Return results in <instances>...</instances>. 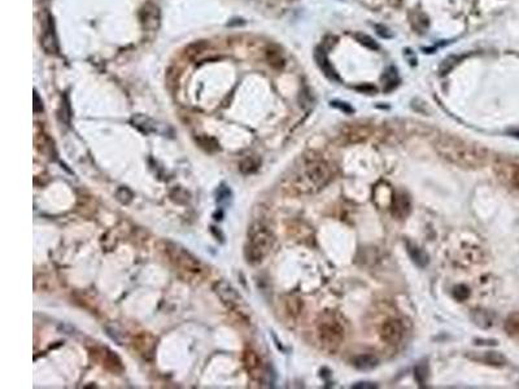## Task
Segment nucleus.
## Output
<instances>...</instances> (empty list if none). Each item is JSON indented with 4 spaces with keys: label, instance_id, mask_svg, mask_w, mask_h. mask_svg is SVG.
I'll return each mask as SVG.
<instances>
[{
    "label": "nucleus",
    "instance_id": "14",
    "mask_svg": "<svg viewBox=\"0 0 519 389\" xmlns=\"http://www.w3.org/2000/svg\"><path fill=\"white\" fill-rule=\"evenodd\" d=\"M378 358L373 354H360L353 360V366L361 371H370L378 366Z\"/></svg>",
    "mask_w": 519,
    "mask_h": 389
},
{
    "label": "nucleus",
    "instance_id": "27",
    "mask_svg": "<svg viewBox=\"0 0 519 389\" xmlns=\"http://www.w3.org/2000/svg\"><path fill=\"white\" fill-rule=\"evenodd\" d=\"M42 110H43L42 101H39L38 92H36V91H34V112H35V113H38V112H42Z\"/></svg>",
    "mask_w": 519,
    "mask_h": 389
},
{
    "label": "nucleus",
    "instance_id": "15",
    "mask_svg": "<svg viewBox=\"0 0 519 389\" xmlns=\"http://www.w3.org/2000/svg\"><path fill=\"white\" fill-rule=\"evenodd\" d=\"M475 361H482L487 365H492V366H504L506 363V358L503 354L497 353V352H486L479 358H474Z\"/></svg>",
    "mask_w": 519,
    "mask_h": 389
},
{
    "label": "nucleus",
    "instance_id": "10",
    "mask_svg": "<svg viewBox=\"0 0 519 389\" xmlns=\"http://www.w3.org/2000/svg\"><path fill=\"white\" fill-rule=\"evenodd\" d=\"M412 209L410 204V198L405 192H397L392 198V205H391V210H392L393 217L404 219L409 215Z\"/></svg>",
    "mask_w": 519,
    "mask_h": 389
},
{
    "label": "nucleus",
    "instance_id": "4",
    "mask_svg": "<svg viewBox=\"0 0 519 389\" xmlns=\"http://www.w3.org/2000/svg\"><path fill=\"white\" fill-rule=\"evenodd\" d=\"M275 237L270 227L263 222H255L248 230L246 258L251 263H261L271 252Z\"/></svg>",
    "mask_w": 519,
    "mask_h": 389
},
{
    "label": "nucleus",
    "instance_id": "1",
    "mask_svg": "<svg viewBox=\"0 0 519 389\" xmlns=\"http://www.w3.org/2000/svg\"><path fill=\"white\" fill-rule=\"evenodd\" d=\"M435 149L441 159L466 170L483 168L487 161L486 149L453 135L440 136L435 142Z\"/></svg>",
    "mask_w": 519,
    "mask_h": 389
},
{
    "label": "nucleus",
    "instance_id": "6",
    "mask_svg": "<svg viewBox=\"0 0 519 389\" xmlns=\"http://www.w3.org/2000/svg\"><path fill=\"white\" fill-rule=\"evenodd\" d=\"M213 291L227 309L240 313L242 315L246 314V302H244L243 297L239 295V292L234 288L230 283L225 282V280L216 282L213 284Z\"/></svg>",
    "mask_w": 519,
    "mask_h": 389
},
{
    "label": "nucleus",
    "instance_id": "28",
    "mask_svg": "<svg viewBox=\"0 0 519 389\" xmlns=\"http://www.w3.org/2000/svg\"><path fill=\"white\" fill-rule=\"evenodd\" d=\"M512 181L513 183H514V186H517V187L519 188V168H517L516 170H514V173H513Z\"/></svg>",
    "mask_w": 519,
    "mask_h": 389
},
{
    "label": "nucleus",
    "instance_id": "18",
    "mask_svg": "<svg viewBox=\"0 0 519 389\" xmlns=\"http://www.w3.org/2000/svg\"><path fill=\"white\" fill-rule=\"evenodd\" d=\"M266 58H267V62H269V65H271L272 68L280 69L284 66V58H283L282 53H280V51H278V49H266Z\"/></svg>",
    "mask_w": 519,
    "mask_h": 389
},
{
    "label": "nucleus",
    "instance_id": "13",
    "mask_svg": "<svg viewBox=\"0 0 519 389\" xmlns=\"http://www.w3.org/2000/svg\"><path fill=\"white\" fill-rule=\"evenodd\" d=\"M134 126L138 130H140L142 133L144 134H151V133H157L159 129H157V123L153 120H151L149 117L143 116V114H135L131 120Z\"/></svg>",
    "mask_w": 519,
    "mask_h": 389
},
{
    "label": "nucleus",
    "instance_id": "9",
    "mask_svg": "<svg viewBox=\"0 0 519 389\" xmlns=\"http://www.w3.org/2000/svg\"><path fill=\"white\" fill-rule=\"evenodd\" d=\"M140 22L146 30H156L160 25V10L152 3H147L140 10Z\"/></svg>",
    "mask_w": 519,
    "mask_h": 389
},
{
    "label": "nucleus",
    "instance_id": "3",
    "mask_svg": "<svg viewBox=\"0 0 519 389\" xmlns=\"http://www.w3.org/2000/svg\"><path fill=\"white\" fill-rule=\"evenodd\" d=\"M161 250L168 258V262L173 266V269L178 272L186 282L201 280L207 276V269L200 259L179 244L162 241Z\"/></svg>",
    "mask_w": 519,
    "mask_h": 389
},
{
    "label": "nucleus",
    "instance_id": "23",
    "mask_svg": "<svg viewBox=\"0 0 519 389\" xmlns=\"http://www.w3.org/2000/svg\"><path fill=\"white\" fill-rule=\"evenodd\" d=\"M415 376H417V380L421 384H425L428 376V369L425 363H422V365H418V366L415 367Z\"/></svg>",
    "mask_w": 519,
    "mask_h": 389
},
{
    "label": "nucleus",
    "instance_id": "25",
    "mask_svg": "<svg viewBox=\"0 0 519 389\" xmlns=\"http://www.w3.org/2000/svg\"><path fill=\"white\" fill-rule=\"evenodd\" d=\"M331 105L335 108H339V109H341L343 112H347V113H352V112H353V108L350 107L349 104H347V103H341V101H332Z\"/></svg>",
    "mask_w": 519,
    "mask_h": 389
},
{
    "label": "nucleus",
    "instance_id": "29",
    "mask_svg": "<svg viewBox=\"0 0 519 389\" xmlns=\"http://www.w3.org/2000/svg\"><path fill=\"white\" fill-rule=\"evenodd\" d=\"M354 388H376V384L373 383H358L354 386Z\"/></svg>",
    "mask_w": 519,
    "mask_h": 389
},
{
    "label": "nucleus",
    "instance_id": "11",
    "mask_svg": "<svg viewBox=\"0 0 519 389\" xmlns=\"http://www.w3.org/2000/svg\"><path fill=\"white\" fill-rule=\"evenodd\" d=\"M314 58L315 61H317L318 66L321 68V70L323 71V74L326 75L328 79H331V81H340V78L337 75L336 70H335V68L331 65L330 60L327 58L326 49L322 48V47H317L314 52Z\"/></svg>",
    "mask_w": 519,
    "mask_h": 389
},
{
    "label": "nucleus",
    "instance_id": "22",
    "mask_svg": "<svg viewBox=\"0 0 519 389\" xmlns=\"http://www.w3.org/2000/svg\"><path fill=\"white\" fill-rule=\"evenodd\" d=\"M505 330L513 336H519V313L510 315L505 323Z\"/></svg>",
    "mask_w": 519,
    "mask_h": 389
},
{
    "label": "nucleus",
    "instance_id": "8",
    "mask_svg": "<svg viewBox=\"0 0 519 389\" xmlns=\"http://www.w3.org/2000/svg\"><path fill=\"white\" fill-rule=\"evenodd\" d=\"M40 45L49 55H55L58 52V42L55 32V26H53V19L49 14H47V18L44 19L43 34L40 36Z\"/></svg>",
    "mask_w": 519,
    "mask_h": 389
},
{
    "label": "nucleus",
    "instance_id": "12",
    "mask_svg": "<svg viewBox=\"0 0 519 389\" xmlns=\"http://www.w3.org/2000/svg\"><path fill=\"white\" fill-rule=\"evenodd\" d=\"M370 135V130L366 126H347L341 131V138L347 143H360L366 140Z\"/></svg>",
    "mask_w": 519,
    "mask_h": 389
},
{
    "label": "nucleus",
    "instance_id": "16",
    "mask_svg": "<svg viewBox=\"0 0 519 389\" xmlns=\"http://www.w3.org/2000/svg\"><path fill=\"white\" fill-rule=\"evenodd\" d=\"M408 252L409 254H410V257H412L413 261H414L415 265H418L419 267H425L428 263V256L425 253V250H422L418 246L409 245Z\"/></svg>",
    "mask_w": 519,
    "mask_h": 389
},
{
    "label": "nucleus",
    "instance_id": "17",
    "mask_svg": "<svg viewBox=\"0 0 519 389\" xmlns=\"http://www.w3.org/2000/svg\"><path fill=\"white\" fill-rule=\"evenodd\" d=\"M461 61V57L457 55H451L445 57L441 64L439 65V73L440 75H447L448 73H451L456 66L458 65V62Z\"/></svg>",
    "mask_w": 519,
    "mask_h": 389
},
{
    "label": "nucleus",
    "instance_id": "19",
    "mask_svg": "<svg viewBox=\"0 0 519 389\" xmlns=\"http://www.w3.org/2000/svg\"><path fill=\"white\" fill-rule=\"evenodd\" d=\"M260 164H261V161L259 159L253 157V156H248V157H246L243 161L240 162L239 169L243 174H252V173H255L259 169Z\"/></svg>",
    "mask_w": 519,
    "mask_h": 389
},
{
    "label": "nucleus",
    "instance_id": "26",
    "mask_svg": "<svg viewBox=\"0 0 519 389\" xmlns=\"http://www.w3.org/2000/svg\"><path fill=\"white\" fill-rule=\"evenodd\" d=\"M375 30H376V32L382 36V38H392V34H391L389 29L388 27H386V26L375 25Z\"/></svg>",
    "mask_w": 519,
    "mask_h": 389
},
{
    "label": "nucleus",
    "instance_id": "24",
    "mask_svg": "<svg viewBox=\"0 0 519 389\" xmlns=\"http://www.w3.org/2000/svg\"><path fill=\"white\" fill-rule=\"evenodd\" d=\"M469 295H470V291H469V288L465 287V285H457V287L453 289V296L457 298L458 301L466 300V298L469 297Z\"/></svg>",
    "mask_w": 519,
    "mask_h": 389
},
{
    "label": "nucleus",
    "instance_id": "5",
    "mask_svg": "<svg viewBox=\"0 0 519 389\" xmlns=\"http://www.w3.org/2000/svg\"><path fill=\"white\" fill-rule=\"evenodd\" d=\"M317 337L326 352L335 353L341 347L345 339L344 322L334 311H326L318 319Z\"/></svg>",
    "mask_w": 519,
    "mask_h": 389
},
{
    "label": "nucleus",
    "instance_id": "7",
    "mask_svg": "<svg viewBox=\"0 0 519 389\" xmlns=\"http://www.w3.org/2000/svg\"><path fill=\"white\" fill-rule=\"evenodd\" d=\"M405 334L402 322L396 318L387 319L380 327V339L389 345H397L401 343L402 337Z\"/></svg>",
    "mask_w": 519,
    "mask_h": 389
},
{
    "label": "nucleus",
    "instance_id": "21",
    "mask_svg": "<svg viewBox=\"0 0 519 389\" xmlns=\"http://www.w3.org/2000/svg\"><path fill=\"white\" fill-rule=\"evenodd\" d=\"M473 319H474V322H475V324H478L479 327L487 328V327H491V326H492V318L490 317L488 313H486V311H483V310L474 311Z\"/></svg>",
    "mask_w": 519,
    "mask_h": 389
},
{
    "label": "nucleus",
    "instance_id": "2",
    "mask_svg": "<svg viewBox=\"0 0 519 389\" xmlns=\"http://www.w3.org/2000/svg\"><path fill=\"white\" fill-rule=\"evenodd\" d=\"M334 175V166L326 160H308L292 177L291 190L297 194H315L326 187Z\"/></svg>",
    "mask_w": 519,
    "mask_h": 389
},
{
    "label": "nucleus",
    "instance_id": "20",
    "mask_svg": "<svg viewBox=\"0 0 519 389\" xmlns=\"http://www.w3.org/2000/svg\"><path fill=\"white\" fill-rule=\"evenodd\" d=\"M354 39H356L357 42L360 43L361 45L366 47L367 49H371V51H378V49H379V45H378V43H376L375 40L371 38V36L367 35V34H363V32H356V34H354Z\"/></svg>",
    "mask_w": 519,
    "mask_h": 389
}]
</instances>
